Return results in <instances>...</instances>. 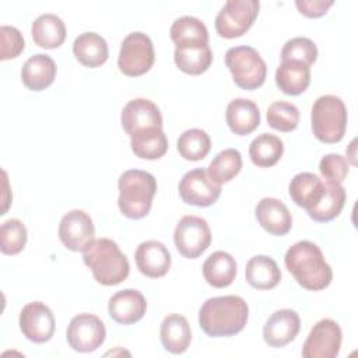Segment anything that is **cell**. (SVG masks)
<instances>
[{
    "mask_svg": "<svg viewBox=\"0 0 358 358\" xmlns=\"http://www.w3.org/2000/svg\"><path fill=\"white\" fill-rule=\"evenodd\" d=\"M275 84L287 95H299L310 84V67L296 60H282L275 70Z\"/></svg>",
    "mask_w": 358,
    "mask_h": 358,
    "instance_id": "cell-25",
    "label": "cell"
},
{
    "mask_svg": "<svg viewBox=\"0 0 358 358\" xmlns=\"http://www.w3.org/2000/svg\"><path fill=\"white\" fill-rule=\"evenodd\" d=\"M0 39H1V50H0L1 60L17 57L25 48L22 34L15 27L1 25Z\"/></svg>",
    "mask_w": 358,
    "mask_h": 358,
    "instance_id": "cell-40",
    "label": "cell"
},
{
    "mask_svg": "<svg viewBox=\"0 0 358 358\" xmlns=\"http://www.w3.org/2000/svg\"><path fill=\"white\" fill-rule=\"evenodd\" d=\"M319 171L326 180L341 183L348 173V162L340 154H326L319 162Z\"/></svg>",
    "mask_w": 358,
    "mask_h": 358,
    "instance_id": "cell-39",
    "label": "cell"
},
{
    "mask_svg": "<svg viewBox=\"0 0 358 358\" xmlns=\"http://www.w3.org/2000/svg\"><path fill=\"white\" fill-rule=\"evenodd\" d=\"M267 123L278 131H292L299 123L298 108L287 101H275L267 108Z\"/></svg>",
    "mask_w": 358,
    "mask_h": 358,
    "instance_id": "cell-36",
    "label": "cell"
},
{
    "mask_svg": "<svg viewBox=\"0 0 358 358\" xmlns=\"http://www.w3.org/2000/svg\"><path fill=\"white\" fill-rule=\"evenodd\" d=\"M345 203V189L341 183L326 180L324 194L320 201L308 211V215L317 222H329L334 220L343 210Z\"/></svg>",
    "mask_w": 358,
    "mask_h": 358,
    "instance_id": "cell-31",
    "label": "cell"
},
{
    "mask_svg": "<svg viewBox=\"0 0 358 358\" xmlns=\"http://www.w3.org/2000/svg\"><path fill=\"white\" fill-rule=\"evenodd\" d=\"M83 260L91 268L96 282L102 285H117L130 273L126 255L117 243L109 238H96L83 250Z\"/></svg>",
    "mask_w": 358,
    "mask_h": 358,
    "instance_id": "cell-3",
    "label": "cell"
},
{
    "mask_svg": "<svg viewBox=\"0 0 358 358\" xmlns=\"http://www.w3.org/2000/svg\"><path fill=\"white\" fill-rule=\"evenodd\" d=\"M27 228L18 218H10L0 228V250L4 255L20 253L27 243Z\"/></svg>",
    "mask_w": 358,
    "mask_h": 358,
    "instance_id": "cell-37",
    "label": "cell"
},
{
    "mask_svg": "<svg viewBox=\"0 0 358 358\" xmlns=\"http://www.w3.org/2000/svg\"><path fill=\"white\" fill-rule=\"evenodd\" d=\"M76 59L85 67H98L108 59L109 49L106 41L96 32H83L73 43Z\"/></svg>",
    "mask_w": 358,
    "mask_h": 358,
    "instance_id": "cell-26",
    "label": "cell"
},
{
    "mask_svg": "<svg viewBox=\"0 0 358 358\" xmlns=\"http://www.w3.org/2000/svg\"><path fill=\"white\" fill-rule=\"evenodd\" d=\"M169 35L176 48H196L208 45V31L204 22L192 15L176 18L169 29Z\"/></svg>",
    "mask_w": 358,
    "mask_h": 358,
    "instance_id": "cell-24",
    "label": "cell"
},
{
    "mask_svg": "<svg viewBox=\"0 0 358 358\" xmlns=\"http://www.w3.org/2000/svg\"><path fill=\"white\" fill-rule=\"evenodd\" d=\"M245 278L256 289H271L280 282L281 271L274 259L256 255L246 263Z\"/></svg>",
    "mask_w": 358,
    "mask_h": 358,
    "instance_id": "cell-27",
    "label": "cell"
},
{
    "mask_svg": "<svg viewBox=\"0 0 358 358\" xmlns=\"http://www.w3.org/2000/svg\"><path fill=\"white\" fill-rule=\"evenodd\" d=\"M324 189L326 180H322L312 172H299L291 179L288 193L296 206L309 211L320 201L324 194Z\"/></svg>",
    "mask_w": 358,
    "mask_h": 358,
    "instance_id": "cell-20",
    "label": "cell"
},
{
    "mask_svg": "<svg viewBox=\"0 0 358 358\" xmlns=\"http://www.w3.org/2000/svg\"><path fill=\"white\" fill-rule=\"evenodd\" d=\"M249 306L239 295H224L207 299L199 310V324L210 337H229L243 330Z\"/></svg>",
    "mask_w": 358,
    "mask_h": 358,
    "instance_id": "cell-1",
    "label": "cell"
},
{
    "mask_svg": "<svg viewBox=\"0 0 358 358\" xmlns=\"http://www.w3.org/2000/svg\"><path fill=\"white\" fill-rule=\"evenodd\" d=\"M256 218L264 231L282 236L291 231L292 217L287 206L274 197H264L256 206Z\"/></svg>",
    "mask_w": 358,
    "mask_h": 358,
    "instance_id": "cell-19",
    "label": "cell"
},
{
    "mask_svg": "<svg viewBox=\"0 0 358 358\" xmlns=\"http://www.w3.org/2000/svg\"><path fill=\"white\" fill-rule=\"evenodd\" d=\"M56 63L45 53L31 56L21 69V80L31 91H42L48 88L56 78Z\"/></svg>",
    "mask_w": 358,
    "mask_h": 358,
    "instance_id": "cell-22",
    "label": "cell"
},
{
    "mask_svg": "<svg viewBox=\"0 0 358 358\" xmlns=\"http://www.w3.org/2000/svg\"><path fill=\"white\" fill-rule=\"evenodd\" d=\"M137 268L150 278H158L168 273L171 267V253L159 241L141 242L134 253Z\"/></svg>",
    "mask_w": 358,
    "mask_h": 358,
    "instance_id": "cell-18",
    "label": "cell"
},
{
    "mask_svg": "<svg viewBox=\"0 0 358 358\" xmlns=\"http://www.w3.org/2000/svg\"><path fill=\"white\" fill-rule=\"evenodd\" d=\"M122 127L131 137L134 133L148 129H162V115L159 108L150 99L136 98L129 101L120 115Z\"/></svg>",
    "mask_w": 358,
    "mask_h": 358,
    "instance_id": "cell-15",
    "label": "cell"
},
{
    "mask_svg": "<svg viewBox=\"0 0 358 358\" xmlns=\"http://www.w3.org/2000/svg\"><path fill=\"white\" fill-rule=\"evenodd\" d=\"M317 59L316 43L305 36H296L287 41L281 49V60H296L310 66Z\"/></svg>",
    "mask_w": 358,
    "mask_h": 358,
    "instance_id": "cell-38",
    "label": "cell"
},
{
    "mask_svg": "<svg viewBox=\"0 0 358 358\" xmlns=\"http://www.w3.org/2000/svg\"><path fill=\"white\" fill-rule=\"evenodd\" d=\"M347 108L340 96L322 95L319 96L310 113L312 131L315 137L327 144L340 141L347 129Z\"/></svg>",
    "mask_w": 358,
    "mask_h": 358,
    "instance_id": "cell-5",
    "label": "cell"
},
{
    "mask_svg": "<svg viewBox=\"0 0 358 358\" xmlns=\"http://www.w3.org/2000/svg\"><path fill=\"white\" fill-rule=\"evenodd\" d=\"M154 60V45L148 35L136 31L123 39L117 57V66L123 74L129 77L143 76L152 67Z\"/></svg>",
    "mask_w": 358,
    "mask_h": 358,
    "instance_id": "cell-7",
    "label": "cell"
},
{
    "mask_svg": "<svg viewBox=\"0 0 358 358\" xmlns=\"http://www.w3.org/2000/svg\"><path fill=\"white\" fill-rule=\"evenodd\" d=\"M176 145L182 158L187 161H200L210 152L211 140L204 130L189 129L179 136Z\"/></svg>",
    "mask_w": 358,
    "mask_h": 358,
    "instance_id": "cell-35",
    "label": "cell"
},
{
    "mask_svg": "<svg viewBox=\"0 0 358 358\" xmlns=\"http://www.w3.org/2000/svg\"><path fill=\"white\" fill-rule=\"evenodd\" d=\"M173 60L180 71L190 76H199L211 66L213 53L208 45L196 48H175Z\"/></svg>",
    "mask_w": 358,
    "mask_h": 358,
    "instance_id": "cell-33",
    "label": "cell"
},
{
    "mask_svg": "<svg viewBox=\"0 0 358 358\" xmlns=\"http://www.w3.org/2000/svg\"><path fill=\"white\" fill-rule=\"evenodd\" d=\"M284 263L296 282L309 291H322L331 282L333 271L320 248L310 241H299L288 248Z\"/></svg>",
    "mask_w": 358,
    "mask_h": 358,
    "instance_id": "cell-2",
    "label": "cell"
},
{
    "mask_svg": "<svg viewBox=\"0 0 358 358\" xmlns=\"http://www.w3.org/2000/svg\"><path fill=\"white\" fill-rule=\"evenodd\" d=\"M225 64L235 84L242 90H256L266 80L267 67L260 53L252 46H234L225 53Z\"/></svg>",
    "mask_w": 358,
    "mask_h": 358,
    "instance_id": "cell-6",
    "label": "cell"
},
{
    "mask_svg": "<svg viewBox=\"0 0 358 358\" xmlns=\"http://www.w3.org/2000/svg\"><path fill=\"white\" fill-rule=\"evenodd\" d=\"M131 151L143 159H158L168 151V138L162 129L148 127L130 137Z\"/></svg>",
    "mask_w": 358,
    "mask_h": 358,
    "instance_id": "cell-30",
    "label": "cell"
},
{
    "mask_svg": "<svg viewBox=\"0 0 358 358\" xmlns=\"http://www.w3.org/2000/svg\"><path fill=\"white\" fill-rule=\"evenodd\" d=\"M20 329L29 341H49L55 333V316L50 308L39 301L27 303L20 313Z\"/></svg>",
    "mask_w": 358,
    "mask_h": 358,
    "instance_id": "cell-14",
    "label": "cell"
},
{
    "mask_svg": "<svg viewBox=\"0 0 358 358\" xmlns=\"http://www.w3.org/2000/svg\"><path fill=\"white\" fill-rule=\"evenodd\" d=\"M225 120L232 133L246 136L259 127L260 110L253 101L235 98L227 106Z\"/></svg>",
    "mask_w": 358,
    "mask_h": 358,
    "instance_id": "cell-21",
    "label": "cell"
},
{
    "mask_svg": "<svg viewBox=\"0 0 358 358\" xmlns=\"http://www.w3.org/2000/svg\"><path fill=\"white\" fill-rule=\"evenodd\" d=\"M204 280L214 288H224L234 282L236 275L235 259L224 252L217 250L211 253L203 263Z\"/></svg>",
    "mask_w": 358,
    "mask_h": 358,
    "instance_id": "cell-28",
    "label": "cell"
},
{
    "mask_svg": "<svg viewBox=\"0 0 358 358\" xmlns=\"http://www.w3.org/2000/svg\"><path fill=\"white\" fill-rule=\"evenodd\" d=\"M106 329L103 322L92 313L74 316L66 331L69 345L78 352H92L105 341Z\"/></svg>",
    "mask_w": 358,
    "mask_h": 358,
    "instance_id": "cell-10",
    "label": "cell"
},
{
    "mask_svg": "<svg viewBox=\"0 0 358 358\" xmlns=\"http://www.w3.org/2000/svg\"><path fill=\"white\" fill-rule=\"evenodd\" d=\"M147 310L144 295L133 288L117 291L108 303L109 316L119 324H133L138 322Z\"/></svg>",
    "mask_w": 358,
    "mask_h": 358,
    "instance_id": "cell-17",
    "label": "cell"
},
{
    "mask_svg": "<svg viewBox=\"0 0 358 358\" xmlns=\"http://www.w3.org/2000/svg\"><path fill=\"white\" fill-rule=\"evenodd\" d=\"M333 0H296L295 6L301 14L316 18L324 15L327 10L333 6Z\"/></svg>",
    "mask_w": 358,
    "mask_h": 358,
    "instance_id": "cell-41",
    "label": "cell"
},
{
    "mask_svg": "<svg viewBox=\"0 0 358 358\" xmlns=\"http://www.w3.org/2000/svg\"><path fill=\"white\" fill-rule=\"evenodd\" d=\"M159 338L164 348L172 354H183L192 341V330L187 319L179 313L164 317L159 329Z\"/></svg>",
    "mask_w": 358,
    "mask_h": 358,
    "instance_id": "cell-23",
    "label": "cell"
},
{
    "mask_svg": "<svg viewBox=\"0 0 358 358\" xmlns=\"http://www.w3.org/2000/svg\"><path fill=\"white\" fill-rule=\"evenodd\" d=\"M259 7L257 0H228L215 17L217 34L227 39L242 36L253 25Z\"/></svg>",
    "mask_w": 358,
    "mask_h": 358,
    "instance_id": "cell-8",
    "label": "cell"
},
{
    "mask_svg": "<svg viewBox=\"0 0 358 358\" xmlns=\"http://www.w3.org/2000/svg\"><path fill=\"white\" fill-rule=\"evenodd\" d=\"M284 152V144L280 137L262 133L253 138L249 145V157L256 166L270 168L275 165Z\"/></svg>",
    "mask_w": 358,
    "mask_h": 358,
    "instance_id": "cell-32",
    "label": "cell"
},
{
    "mask_svg": "<svg viewBox=\"0 0 358 358\" xmlns=\"http://www.w3.org/2000/svg\"><path fill=\"white\" fill-rule=\"evenodd\" d=\"M301 329V319L292 309L275 310L263 327L264 341L274 348H280L295 340Z\"/></svg>",
    "mask_w": 358,
    "mask_h": 358,
    "instance_id": "cell-16",
    "label": "cell"
},
{
    "mask_svg": "<svg viewBox=\"0 0 358 358\" xmlns=\"http://www.w3.org/2000/svg\"><path fill=\"white\" fill-rule=\"evenodd\" d=\"M343 333L333 319L319 320L309 331L303 345V358H336L340 352Z\"/></svg>",
    "mask_w": 358,
    "mask_h": 358,
    "instance_id": "cell-11",
    "label": "cell"
},
{
    "mask_svg": "<svg viewBox=\"0 0 358 358\" xmlns=\"http://www.w3.org/2000/svg\"><path fill=\"white\" fill-rule=\"evenodd\" d=\"M173 242L183 257L197 259L211 243V231L207 221L197 215L182 217L176 224Z\"/></svg>",
    "mask_w": 358,
    "mask_h": 358,
    "instance_id": "cell-9",
    "label": "cell"
},
{
    "mask_svg": "<svg viewBox=\"0 0 358 358\" xmlns=\"http://www.w3.org/2000/svg\"><path fill=\"white\" fill-rule=\"evenodd\" d=\"M241 152L236 148H225L221 152H218L210 162L207 168V175L214 183L222 185L232 180L241 172Z\"/></svg>",
    "mask_w": 358,
    "mask_h": 358,
    "instance_id": "cell-34",
    "label": "cell"
},
{
    "mask_svg": "<svg viewBox=\"0 0 358 358\" xmlns=\"http://www.w3.org/2000/svg\"><path fill=\"white\" fill-rule=\"evenodd\" d=\"M31 34L38 46L55 49L59 48L66 39V25L56 14L45 13L32 22Z\"/></svg>",
    "mask_w": 358,
    "mask_h": 358,
    "instance_id": "cell-29",
    "label": "cell"
},
{
    "mask_svg": "<svg viewBox=\"0 0 358 358\" xmlns=\"http://www.w3.org/2000/svg\"><path fill=\"white\" fill-rule=\"evenodd\" d=\"M178 190L180 199L186 204L208 207L218 200L221 194V185L214 183L206 169L196 168L182 176Z\"/></svg>",
    "mask_w": 358,
    "mask_h": 358,
    "instance_id": "cell-12",
    "label": "cell"
},
{
    "mask_svg": "<svg viewBox=\"0 0 358 358\" xmlns=\"http://www.w3.org/2000/svg\"><path fill=\"white\" fill-rule=\"evenodd\" d=\"M117 186V206L124 217L138 220L150 213L157 193V180L150 172L129 169L119 176Z\"/></svg>",
    "mask_w": 358,
    "mask_h": 358,
    "instance_id": "cell-4",
    "label": "cell"
},
{
    "mask_svg": "<svg viewBox=\"0 0 358 358\" xmlns=\"http://www.w3.org/2000/svg\"><path fill=\"white\" fill-rule=\"evenodd\" d=\"M94 235V222L85 211L74 208L62 217L59 224V238L67 249L83 252L87 245L95 239Z\"/></svg>",
    "mask_w": 358,
    "mask_h": 358,
    "instance_id": "cell-13",
    "label": "cell"
}]
</instances>
